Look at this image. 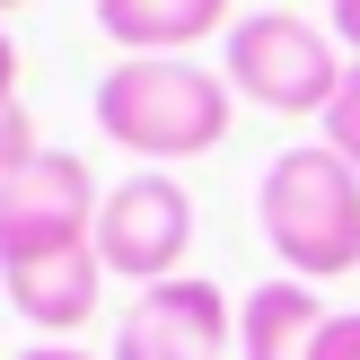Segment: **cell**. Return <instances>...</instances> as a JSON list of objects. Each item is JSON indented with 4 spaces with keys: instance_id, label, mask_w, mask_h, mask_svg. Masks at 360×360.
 <instances>
[{
    "instance_id": "2",
    "label": "cell",
    "mask_w": 360,
    "mask_h": 360,
    "mask_svg": "<svg viewBox=\"0 0 360 360\" xmlns=\"http://www.w3.org/2000/svg\"><path fill=\"white\" fill-rule=\"evenodd\" d=\"M255 229L281 255V273L308 281V290L360 273V167L343 150H326V141L281 150L255 185Z\"/></svg>"
},
{
    "instance_id": "8",
    "label": "cell",
    "mask_w": 360,
    "mask_h": 360,
    "mask_svg": "<svg viewBox=\"0 0 360 360\" xmlns=\"http://www.w3.org/2000/svg\"><path fill=\"white\" fill-rule=\"evenodd\" d=\"M326 299L308 281H255L238 299V360H308L316 334H326Z\"/></svg>"
},
{
    "instance_id": "4",
    "label": "cell",
    "mask_w": 360,
    "mask_h": 360,
    "mask_svg": "<svg viewBox=\"0 0 360 360\" xmlns=\"http://www.w3.org/2000/svg\"><path fill=\"white\" fill-rule=\"evenodd\" d=\"M97 167L79 150H44L35 167L0 176V264L27 255H70V246H97Z\"/></svg>"
},
{
    "instance_id": "7",
    "label": "cell",
    "mask_w": 360,
    "mask_h": 360,
    "mask_svg": "<svg viewBox=\"0 0 360 360\" xmlns=\"http://www.w3.org/2000/svg\"><path fill=\"white\" fill-rule=\"evenodd\" d=\"M0 290H9V308L35 326V343H70V334L97 316V299H105V264H97V246L27 255V264H0Z\"/></svg>"
},
{
    "instance_id": "12",
    "label": "cell",
    "mask_w": 360,
    "mask_h": 360,
    "mask_svg": "<svg viewBox=\"0 0 360 360\" xmlns=\"http://www.w3.org/2000/svg\"><path fill=\"white\" fill-rule=\"evenodd\" d=\"M308 360H360V308H334L326 316V334H316V352Z\"/></svg>"
},
{
    "instance_id": "9",
    "label": "cell",
    "mask_w": 360,
    "mask_h": 360,
    "mask_svg": "<svg viewBox=\"0 0 360 360\" xmlns=\"http://www.w3.org/2000/svg\"><path fill=\"white\" fill-rule=\"evenodd\" d=\"M105 44L123 53H193L202 35H229V0H97Z\"/></svg>"
},
{
    "instance_id": "13",
    "label": "cell",
    "mask_w": 360,
    "mask_h": 360,
    "mask_svg": "<svg viewBox=\"0 0 360 360\" xmlns=\"http://www.w3.org/2000/svg\"><path fill=\"white\" fill-rule=\"evenodd\" d=\"M326 35L343 44V62H360V0H326Z\"/></svg>"
},
{
    "instance_id": "14",
    "label": "cell",
    "mask_w": 360,
    "mask_h": 360,
    "mask_svg": "<svg viewBox=\"0 0 360 360\" xmlns=\"http://www.w3.org/2000/svg\"><path fill=\"white\" fill-rule=\"evenodd\" d=\"M18 97V44H9V27H0V105Z\"/></svg>"
},
{
    "instance_id": "10",
    "label": "cell",
    "mask_w": 360,
    "mask_h": 360,
    "mask_svg": "<svg viewBox=\"0 0 360 360\" xmlns=\"http://www.w3.org/2000/svg\"><path fill=\"white\" fill-rule=\"evenodd\" d=\"M44 158V132H35V115H27V97H9L0 105V176H18V167H35Z\"/></svg>"
},
{
    "instance_id": "11",
    "label": "cell",
    "mask_w": 360,
    "mask_h": 360,
    "mask_svg": "<svg viewBox=\"0 0 360 360\" xmlns=\"http://www.w3.org/2000/svg\"><path fill=\"white\" fill-rule=\"evenodd\" d=\"M326 150H343L352 167H360V62L343 70V97L326 105Z\"/></svg>"
},
{
    "instance_id": "1",
    "label": "cell",
    "mask_w": 360,
    "mask_h": 360,
    "mask_svg": "<svg viewBox=\"0 0 360 360\" xmlns=\"http://www.w3.org/2000/svg\"><path fill=\"white\" fill-rule=\"evenodd\" d=\"M88 115H97V132L115 141V150L167 167V158H211L229 141L238 88H229L220 70H193L185 53H123L97 79Z\"/></svg>"
},
{
    "instance_id": "3",
    "label": "cell",
    "mask_w": 360,
    "mask_h": 360,
    "mask_svg": "<svg viewBox=\"0 0 360 360\" xmlns=\"http://www.w3.org/2000/svg\"><path fill=\"white\" fill-rule=\"evenodd\" d=\"M343 70H352L343 44L326 27H308L299 9H255L220 44V79L238 97H255L264 115H326L343 97Z\"/></svg>"
},
{
    "instance_id": "15",
    "label": "cell",
    "mask_w": 360,
    "mask_h": 360,
    "mask_svg": "<svg viewBox=\"0 0 360 360\" xmlns=\"http://www.w3.org/2000/svg\"><path fill=\"white\" fill-rule=\"evenodd\" d=\"M18 360H97V352H70V343H35V352H18Z\"/></svg>"
},
{
    "instance_id": "16",
    "label": "cell",
    "mask_w": 360,
    "mask_h": 360,
    "mask_svg": "<svg viewBox=\"0 0 360 360\" xmlns=\"http://www.w3.org/2000/svg\"><path fill=\"white\" fill-rule=\"evenodd\" d=\"M9 9H18V0H0V18H9Z\"/></svg>"
},
{
    "instance_id": "6",
    "label": "cell",
    "mask_w": 360,
    "mask_h": 360,
    "mask_svg": "<svg viewBox=\"0 0 360 360\" xmlns=\"http://www.w3.org/2000/svg\"><path fill=\"white\" fill-rule=\"evenodd\" d=\"M238 352V308L220 281H158L123 308L115 326V360H229Z\"/></svg>"
},
{
    "instance_id": "5",
    "label": "cell",
    "mask_w": 360,
    "mask_h": 360,
    "mask_svg": "<svg viewBox=\"0 0 360 360\" xmlns=\"http://www.w3.org/2000/svg\"><path fill=\"white\" fill-rule=\"evenodd\" d=\"M193 220H202L193 193L176 185V176L141 167V176H123V185L105 193V211H97V264H105L115 281L158 290V281H176V264H185Z\"/></svg>"
}]
</instances>
